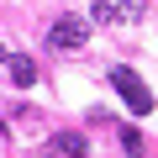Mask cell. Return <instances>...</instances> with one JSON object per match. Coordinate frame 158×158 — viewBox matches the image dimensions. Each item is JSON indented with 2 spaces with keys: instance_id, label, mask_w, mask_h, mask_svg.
<instances>
[{
  "instance_id": "6da1fadb",
  "label": "cell",
  "mask_w": 158,
  "mask_h": 158,
  "mask_svg": "<svg viewBox=\"0 0 158 158\" xmlns=\"http://www.w3.org/2000/svg\"><path fill=\"white\" fill-rule=\"evenodd\" d=\"M111 85H116V95H121V100H127L137 116H148V111H153V95H148V85H142V79H137L127 63H121V69H111Z\"/></svg>"
},
{
  "instance_id": "7a4b0ae2",
  "label": "cell",
  "mask_w": 158,
  "mask_h": 158,
  "mask_svg": "<svg viewBox=\"0 0 158 158\" xmlns=\"http://www.w3.org/2000/svg\"><path fill=\"white\" fill-rule=\"evenodd\" d=\"M48 42L63 48V53H69V48H85V42H90V21H85V16H63V21L48 32Z\"/></svg>"
},
{
  "instance_id": "3957f363",
  "label": "cell",
  "mask_w": 158,
  "mask_h": 158,
  "mask_svg": "<svg viewBox=\"0 0 158 158\" xmlns=\"http://www.w3.org/2000/svg\"><path fill=\"white\" fill-rule=\"evenodd\" d=\"M6 63H11V79H16V90H32V85H37V58L16 53V58H6Z\"/></svg>"
},
{
  "instance_id": "277c9868",
  "label": "cell",
  "mask_w": 158,
  "mask_h": 158,
  "mask_svg": "<svg viewBox=\"0 0 158 158\" xmlns=\"http://www.w3.org/2000/svg\"><path fill=\"white\" fill-rule=\"evenodd\" d=\"M53 153H63V158H90V142L79 137V132H58V137H53Z\"/></svg>"
},
{
  "instance_id": "5b68a950",
  "label": "cell",
  "mask_w": 158,
  "mask_h": 158,
  "mask_svg": "<svg viewBox=\"0 0 158 158\" xmlns=\"http://www.w3.org/2000/svg\"><path fill=\"white\" fill-rule=\"evenodd\" d=\"M116 16H127V21H142V16H148V0H121V6H116Z\"/></svg>"
},
{
  "instance_id": "8992f818",
  "label": "cell",
  "mask_w": 158,
  "mask_h": 158,
  "mask_svg": "<svg viewBox=\"0 0 158 158\" xmlns=\"http://www.w3.org/2000/svg\"><path fill=\"white\" fill-rule=\"evenodd\" d=\"M121 148L137 158V153H142V132H137V127H121Z\"/></svg>"
},
{
  "instance_id": "52a82bcc",
  "label": "cell",
  "mask_w": 158,
  "mask_h": 158,
  "mask_svg": "<svg viewBox=\"0 0 158 158\" xmlns=\"http://www.w3.org/2000/svg\"><path fill=\"white\" fill-rule=\"evenodd\" d=\"M90 21H116V6H111V0H95V6H90Z\"/></svg>"
},
{
  "instance_id": "ba28073f",
  "label": "cell",
  "mask_w": 158,
  "mask_h": 158,
  "mask_svg": "<svg viewBox=\"0 0 158 158\" xmlns=\"http://www.w3.org/2000/svg\"><path fill=\"white\" fill-rule=\"evenodd\" d=\"M0 58H11V53H6V48H0Z\"/></svg>"
}]
</instances>
